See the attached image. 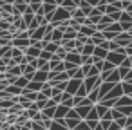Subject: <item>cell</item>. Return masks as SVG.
<instances>
[{
    "label": "cell",
    "mask_w": 132,
    "mask_h": 130,
    "mask_svg": "<svg viewBox=\"0 0 132 130\" xmlns=\"http://www.w3.org/2000/svg\"><path fill=\"white\" fill-rule=\"evenodd\" d=\"M110 24H112V18H110V16H107V15H103V16L100 18V22H98L96 29H98V31L101 33V31H105V29H107V27H109Z\"/></svg>",
    "instance_id": "obj_11"
},
{
    "label": "cell",
    "mask_w": 132,
    "mask_h": 130,
    "mask_svg": "<svg viewBox=\"0 0 132 130\" xmlns=\"http://www.w3.org/2000/svg\"><path fill=\"white\" fill-rule=\"evenodd\" d=\"M119 47H128L130 44H132V36L128 34V33H119L118 36H116V40H114Z\"/></svg>",
    "instance_id": "obj_8"
},
{
    "label": "cell",
    "mask_w": 132,
    "mask_h": 130,
    "mask_svg": "<svg viewBox=\"0 0 132 130\" xmlns=\"http://www.w3.org/2000/svg\"><path fill=\"white\" fill-rule=\"evenodd\" d=\"M128 117H132V114H130V116H128Z\"/></svg>",
    "instance_id": "obj_54"
},
{
    "label": "cell",
    "mask_w": 132,
    "mask_h": 130,
    "mask_svg": "<svg viewBox=\"0 0 132 130\" xmlns=\"http://www.w3.org/2000/svg\"><path fill=\"white\" fill-rule=\"evenodd\" d=\"M94 130H103V126H101V125H100V123H98V126H96V128H94Z\"/></svg>",
    "instance_id": "obj_51"
},
{
    "label": "cell",
    "mask_w": 132,
    "mask_h": 130,
    "mask_svg": "<svg viewBox=\"0 0 132 130\" xmlns=\"http://www.w3.org/2000/svg\"><path fill=\"white\" fill-rule=\"evenodd\" d=\"M40 58H42V60H45V62H49V60L53 58V54H51L49 51H42V53H40Z\"/></svg>",
    "instance_id": "obj_37"
},
{
    "label": "cell",
    "mask_w": 132,
    "mask_h": 130,
    "mask_svg": "<svg viewBox=\"0 0 132 130\" xmlns=\"http://www.w3.org/2000/svg\"><path fill=\"white\" fill-rule=\"evenodd\" d=\"M121 81H132V69H130V71L123 76V80H121Z\"/></svg>",
    "instance_id": "obj_45"
},
{
    "label": "cell",
    "mask_w": 132,
    "mask_h": 130,
    "mask_svg": "<svg viewBox=\"0 0 132 130\" xmlns=\"http://www.w3.org/2000/svg\"><path fill=\"white\" fill-rule=\"evenodd\" d=\"M33 80H35V81H40V83H45V81L49 80V72H47V71H36Z\"/></svg>",
    "instance_id": "obj_18"
},
{
    "label": "cell",
    "mask_w": 132,
    "mask_h": 130,
    "mask_svg": "<svg viewBox=\"0 0 132 130\" xmlns=\"http://www.w3.org/2000/svg\"><path fill=\"white\" fill-rule=\"evenodd\" d=\"M100 85H101V78H100V76H89V78H85V80H83V87H85V90H87V92H90V90L98 89Z\"/></svg>",
    "instance_id": "obj_4"
},
{
    "label": "cell",
    "mask_w": 132,
    "mask_h": 130,
    "mask_svg": "<svg viewBox=\"0 0 132 130\" xmlns=\"http://www.w3.org/2000/svg\"><path fill=\"white\" fill-rule=\"evenodd\" d=\"M58 47H60V44H56V42H45V45H44L42 51H49L51 54H54L58 51Z\"/></svg>",
    "instance_id": "obj_23"
},
{
    "label": "cell",
    "mask_w": 132,
    "mask_h": 130,
    "mask_svg": "<svg viewBox=\"0 0 132 130\" xmlns=\"http://www.w3.org/2000/svg\"><path fill=\"white\" fill-rule=\"evenodd\" d=\"M0 2H4V4H11V6H13V4L16 2V0H0Z\"/></svg>",
    "instance_id": "obj_48"
},
{
    "label": "cell",
    "mask_w": 132,
    "mask_h": 130,
    "mask_svg": "<svg viewBox=\"0 0 132 130\" xmlns=\"http://www.w3.org/2000/svg\"><path fill=\"white\" fill-rule=\"evenodd\" d=\"M81 83H83V80H76V78L69 80V81H67V89H65V92L71 94V96H74V94L78 92V89L81 87Z\"/></svg>",
    "instance_id": "obj_7"
},
{
    "label": "cell",
    "mask_w": 132,
    "mask_h": 130,
    "mask_svg": "<svg viewBox=\"0 0 132 130\" xmlns=\"http://www.w3.org/2000/svg\"><path fill=\"white\" fill-rule=\"evenodd\" d=\"M9 45H11V47H15V49H20V51H24V53H26V49L31 45V40H29V38H13Z\"/></svg>",
    "instance_id": "obj_5"
},
{
    "label": "cell",
    "mask_w": 132,
    "mask_h": 130,
    "mask_svg": "<svg viewBox=\"0 0 132 130\" xmlns=\"http://www.w3.org/2000/svg\"><path fill=\"white\" fill-rule=\"evenodd\" d=\"M27 83H29V80H27V78H24V76H20V78H16V80H15V83H13V85H16L18 89H26V87H27Z\"/></svg>",
    "instance_id": "obj_30"
},
{
    "label": "cell",
    "mask_w": 132,
    "mask_h": 130,
    "mask_svg": "<svg viewBox=\"0 0 132 130\" xmlns=\"http://www.w3.org/2000/svg\"><path fill=\"white\" fill-rule=\"evenodd\" d=\"M76 36H78V31H74L72 27H67L63 31V38L62 40H76Z\"/></svg>",
    "instance_id": "obj_20"
},
{
    "label": "cell",
    "mask_w": 132,
    "mask_h": 130,
    "mask_svg": "<svg viewBox=\"0 0 132 130\" xmlns=\"http://www.w3.org/2000/svg\"><path fill=\"white\" fill-rule=\"evenodd\" d=\"M128 60H130V65H132V56H128Z\"/></svg>",
    "instance_id": "obj_53"
},
{
    "label": "cell",
    "mask_w": 132,
    "mask_h": 130,
    "mask_svg": "<svg viewBox=\"0 0 132 130\" xmlns=\"http://www.w3.org/2000/svg\"><path fill=\"white\" fill-rule=\"evenodd\" d=\"M119 25H121V31L123 33H127L130 27H132V16L127 13V11H123L121 13V16H119V22H118Z\"/></svg>",
    "instance_id": "obj_6"
},
{
    "label": "cell",
    "mask_w": 132,
    "mask_h": 130,
    "mask_svg": "<svg viewBox=\"0 0 132 130\" xmlns=\"http://www.w3.org/2000/svg\"><path fill=\"white\" fill-rule=\"evenodd\" d=\"M94 47H96V45H92V44H89V42H87V44L81 47L80 54H81V56H92V53H94Z\"/></svg>",
    "instance_id": "obj_21"
},
{
    "label": "cell",
    "mask_w": 132,
    "mask_h": 130,
    "mask_svg": "<svg viewBox=\"0 0 132 130\" xmlns=\"http://www.w3.org/2000/svg\"><path fill=\"white\" fill-rule=\"evenodd\" d=\"M114 69H116V65H112L110 62L105 60V62H103V67H101V72H110V71H114Z\"/></svg>",
    "instance_id": "obj_33"
},
{
    "label": "cell",
    "mask_w": 132,
    "mask_h": 130,
    "mask_svg": "<svg viewBox=\"0 0 132 130\" xmlns=\"http://www.w3.org/2000/svg\"><path fill=\"white\" fill-rule=\"evenodd\" d=\"M31 130H45L40 121H31Z\"/></svg>",
    "instance_id": "obj_36"
},
{
    "label": "cell",
    "mask_w": 132,
    "mask_h": 130,
    "mask_svg": "<svg viewBox=\"0 0 132 130\" xmlns=\"http://www.w3.org/2000/svg\"><path fill=\"white\" fill-rule=\"evenodd\" d=\"M101 34H103V38L107 40V42H112V40H116V33H112V31H101Z\"/></svg>",
    "instance_id": "obj_32"
},
{
    "label": "cell",
    "mask_w": 132,
    "mask_h": 130,
    "mask_svg": "<svg viewBox=\"0 0 132 130\" xmlns=\"http://www.w3.org/2000/svg\"><path fill=\"white\" fill-rule=\"evenodd\" d=\"M107 54H109V51H107V49H103V47H100V45H96V47H94V53H92V56H94V58H98V60H105V58H107Z\"/></svg>",
    "instance_id": "obj_17"
},
{
    "label": "cell",
    "mask_w": 132,
    "mask_h": 130,
    "mask_svg": "<svg viewBox=\"0 0 132 130\" xmlns=\"http://www.w3.org/2000/svg\"><path fill=\"white\" fill-rule=\"evenodd\" d=\"M114 107H116V108H119V107H132V96L123 94L121 98H118V101H116Z\"/></svg>",
    "instance_id": "obj_12"
},
{
    "label": "cell",
    "mask_w": 132,
    "mask_h": 130,
    "mask_svg": "<svg viewBox=\"0 0 132 130\" xmlns=\"http://www.w3.org/2000/svg\"><path fill=\"white\" fill-rule=\"evenodd\" d=\"M67 20H71V13L67 11V9H63V7H56V11H54V15H53V20H51V25L53 27H58L62 22H67Z\"/></svg>",
    "instance_id": "obj_2"
},
{
    "label": "cell",
    "mask_w": 132,
    "mask_h": 130,
    "mask_svg": "<svg viewBox=\"0 0 132 130\" xmlns=\"http://www.w3.org/2000/svg\"><path fill=\"white\" fill-rule=\"evenodd\" d=\"M127 58V51H125V47H119L118 51H109V54H107V62H110L112 65H116V67H119L121 65V62Z\"/></svg>",
    "instance_id": "obj_1"
},
{
    "label": "cell",
    "mask_w": 132,
    "mask_h": 130,
    "mask_svg": "<svg viewBox=\"0 0 132 130\" xmlns=\"http://www.w3.org/2000/svg\"><path fill=\"white\" fill-rule=\"evenodd\" d=\"M121 89H123V94L132 96V81H121Z\"/></svg>",
    "instance_id": "obj_31"
},
{
    "label": "cell",
    "mask_w": 132,
    "mask_h": 130,
    "mask_svg": "<svg viewBox=\"0 0 132 130\" xmlns=\"http://www.w3.org/2000/svg\"><path fill=\"white\" fill-rule=\"evenodd\" d=\"M96 31H98L96 27H89V25H81L78 33H80V34H83V36H87V38H90V36H92V34H94Z\"/></svg>",
    "instance_id": "obj_19"
},
{
    "label": "cell",
    "mask_w": 132,
    "mask_h": 130,
    "mask_svg": "<svg viewBox=\"0 0 132 130\" xmlns=\"http://www.w3.org/2000/svg\"><path fill=\"white\" fill-rule=\"evenodd\" d=\"M112 13H118V9L112 6V4H107V9H105V15H112Z\"/></svg>",
    "instance_id": "obj_39"
},
{
    "label": "cell",
    "mask_w": 132,
    "mask_h": 130,
    "mask_svg": "<svg viewBox=\"0 0 132 130\" xmlns=\"http://www.w3.org/2000/svg\"><path fill=\"white\" fill-rule=\"evenodd\" d=\"M100 2H101V0H87V4H89L90 7H98V6H100Z\"/></svg>",
    "instance_id": "obj_44"
},
{
    "label": "cell",
    "mask_w": 132,
    "mask_h": 130,
    "mask_svg": "<svg viewBox=\"0 0 132 130\" xmlns=\"http://www.w3.org/2000/svg\"><path fill=\"white\" fill-rule=\"evenodd\" d=\"M0 38H2V40H11L9 31H0Z\"/></svg>",
    "instance_id": "obj_42"
},
{
    "label": "cell",
    "mask_w": 132,
    "mask_h": 130,
    "mask_svg": "<svg viewBox=\"0 0 132 130\" xmlns=\"http://www.w3.org/2000/svg\"><path fill=\"white\" fill-rule=\"evenodd\" d=\"M42 87H44V83H40V81H35V80H31L29 83H27V90H33V92H40L42 90Z\"/></svg>",
    "instance_id": "obj_22"
},
{
    "label": "cell",
    "mask_w": 132,
    "mask_h": 130,
    "mask_svg": "<svg viewBox=\"0 0 132 130\" xmlns=\"http://www.w3.org/2000/svg\"><path fill=\"white\" fill-rule=\"evenodd\" d=\"M7 130H20V128H18L16 125H9V126H7Z\"/></svg>",
    "instance_id": "obj_49"
},
{
    "label": "cell",
    "mask_w": 132,
    "mask_h": 130,
    "mask_svg": "<svg viewBox=\"0 0 132 130\" xmlns=\"http://www.w3.org/2000/svg\"><path fill=\"white\" fill-rule=\"evenodd\" d=\"M54 54H56V56H58L60 60H65V56H67V51H65V49H63V47L60 45V47H58V51H56Z\"/></svg>",
    "instance_id": "obj_35"
},
{
    "label": "cell",
    "mask_w": 132,
    "mask_h": 130,
    "mask_svg": "<svg viewBox=\"0 0 132 130\" xmlns=\"http://www.w3.org/2000/svg\"><path fill=\"white\" fill-rule=\"evenodd\" d=\"M119 67H125V69H132V65H130V60H128V56H127V58H125V60L121 62V65H119Z\"/></svg>",
    "instance_id": "obj_40"
},
{
    "label": "cell",
    "mask_w": 132,
    "mask_h": 130,
    "mask_svg": "<svg viewBox=\"0 0 132 130\" xmlns=\"http://www.w3.org/2000/svg\"><path fill=\"white\" fill-rule=\"evenodd\" d=\"M116 85H118V83H109V81H101V85L98 87V94H100V99H103V98H105V96H107V94H109V92H110V90H112V89H114Z\"/></svg>",
    "instance_id": "obj_9"
},
{
    "label": "cell",
    "mask_w": 132,
    "mask_h": 130,
    "mask_svg": "<svg viewBox=\"0 0 132 130\" xmlns=\"http://www.w3.org/2000/svg\"><path fill=\"white\" fill-rule=\"evenodd\" d=\"M9 27H11V24H7L6 20L0 18V31H9Z\"/></svg>",
    "instance_id": "obj_38"
},
{
    "label": "cell",
    "mask_w": 132,
    "mask_h": 130,
    "mask_svg": "<svg viewBox=\"0 0 132 130\" xmlns=\"http://www.w3.org/2000/svg\"><path fill=\"white\" fill-rule=\"evenodd\" d=\"M40 53H42V49L40 47H36V45H29L27 49H26V56H31V58H40Z\"/></svg>",
    "instance_id": "obj_16"
},
{
    "label": "cell",
    "mask_w": 132,
    "mask_h": 130,
    "mask_svg": "<svg viewBox=\"0 0 132 130\" xmlns=\"http://www.w3.org/2000/svg\"><path fill=\"white\" fill-rule=\"evenodd\" d=\"M69 110H71V108H69L67 105H62V103L56 105V112H54V117H53V119H65L67 114H69Z\"/></svg>",
    "instance_id": "obj_10"
},
{
    "label": "cell",
    "mask_w": 132,
    "mask_h": 130,
    "mask_svg": "<svg viewBox=\"0 0 132 130\" xmlns=\"http://www.w3.org/2000/svg\"><path fill=\"white\" fill-rule=\"evenodd\" d=\"M85 121H100V116H98V112H96V107H92V108L89 110Z\"/></svg>",
    "instance_id": "obj_29"
},
{
    "label": "cell",
    "mask_w": 132,
    "mask_h": 130,
    "mask_svg": "<svg viewBox=\"0 0 132 130\" xmlns=\"http://www.w3.org/2000/svg\"><path fill=\"white\" fill-rule=\"evenodd\" d=\"M62 38H63V33L60 31V29H53V33H51V42H56V44H60L62 42Z\"/></svg>",
    "instance_id": "obj_25"
},
{
    "label": "cell",
    "mask_w": 132,
    "mask_h": 130,
    "mask_svg": "<svg viewBox=\"0 0 132 130\" xmlns=\"http://www.w3.org/2000/svg\"><path fill=\"white\" fill-rule=\"evenodd\" d=\"M127 33H128V34H130V36H132V27H130V29H128V31H127Z\"/></svg>",
    "instance_id": "obj_52"
},
{
    "label": "cell",
    "mask_w": 132,
    "mask_h": 130,
    "mask_svg": "<svg viewBox=\"0 0 132 130\" xmlns=\"http://www.w3.org/2000/svg\"><path fill=\"white\" fill-rule=\"evenodd\" d=\"M118 49H119V45H118L114 40H112V42H109V51H118Z\"/></svg>",
    "instance_id": "obj_43"
},
{
    "label": "cell",
    "mask_w": 132,
    "mask_h": 130,
    "mask_svg": "<svg viewBox=\"0 0 132 130\" xmlns=\"http://www.w3.org/2000/svg\"><path fill=\"white\" fill-rule=\"evenodd\" d=\"M101 81H109V83H121V78H119V72H118V67L110 72H101L100 74Z\"/></svg>",
    "instance_id": "obj_3"
},
{
    "label": "cell",
    "mask_w": 132,
    "mask_h": 130,
    "mask_svg": "<svg viewBox=\"0 0 132 130\" xmlns=\"http://www.w3.org/2000/svg\"><path fill=\"white\" fill-rule=\"evenodd\" d=\"M92 107H94V105H78V107H74V110L78 112V116H80L81 119H85L87 114H89V110H90Z\"/></svg>",
    "instance_id": "obj_15"
},
{
    "label": "cell",
    "mask_w": 132,
    "mask_h": 130,
    "mask_svg": "<svg viewBox=\"0 0 132 130\" xmlns=\"http://www.w3.org/2000/svg\"><path fill=\"white\" fill-rule=\"evenodd\" d=\"M78 7H80V9L83 11V15H85V16H89V13L92 11V7H90V6L87 4V0H80V4H78Z\"/></svg>",
    "instance_id": "obj_28"
},
{
    "label": "cell",
    "mask_w": 132,
    "mask_h": 130,
    "mask_svg": "<svg viewBox=\"0 0 132 130\" xmlns=\"http://www.w3.org/2000/svg\"><path fill=\"white\" fill-rule=\"evenodd\" d=\"M20 96L27 98L29 101H36L38 99V92H33V90H27V89H22V94Z\"/></svg>",
    "instance_id": "obj_24"
},
{
    "label": "cell",
    "mask_w": 132,
    "mask_h": 130,
    "mask_svg": "<svg viewBox=\"0 0 132 130\" xmlns=\"http://www.w3.org/2000/svg\"><path fill=\"white\" fill-rule=\"evenodd\" d=\"M125 11H127V13H128V15H130V16H132V2H130V4H128V6H127V9H125Z\"/></svg>",
    "instance_id": "obj_47"
},
{
    "label": "cell",
    "mask_w": 132,
    "mask_h": 130,
    "mask_svg": "<svg viewBox=\"0 0 132 130\" xmlns=\"http://www.w3.org/2000/svg\"><path fill=\"white\" fill-rule=\"evenodd\" d=\"M51 71H54V72H65V62H60V63H56Z\"/></svg>",
    "instance_id": "obj_34"
},
{
    "label": "cell",
    "mask_w": 132,
    "mask_h": 130,
    "mask_svg": "<svg viewBox=\"0 0 132 130\" xmlns=\"http://www.w3.org/2000/svg\"><path fill=\"white\" fill-rule=\"evenodd\" d=\"M38 96H40V98H45V99H51V98H53V87L45 81L44 87H42V90L38 92Z\"/></svg>",
    "instance_id": "obj_14"
},
{
    "label": "cell",
    "mask_w": 132,
    "mask_h": 130,
    "mask_svg": "<svg viewBox=\"0 0 132 130\" xmlns=\"http://www.w3.org/2000/svg\"><path fill=\"white\" fill-rule=\"evenodd\" d=\"M116 123H118V125H119L121 128H125V126H127V116H123V117H119V119H118Z\"/></svg>",
    "instance_id": "obj_41"
},
{
    "label": "cell",
    "mask_w": 132,
    "mask_h": 130,
    "mask_svg": "<svg viewBox=\"0 0 132 130\" xmlns=\"http://www.w3.org/2000/svg\"><path fill=\"white\" fill-rule=\"evenodd\" d=\"M54 4H56V6H62V4H63V0H54Z\"/></svg>",
    "instance_id": "obj_50"
},
{
    "label": "cell",
    "mask_w": 132,
    "mask_h": 130,
    "mask_svg": "<svg viewBox=\"0 0 132 130\" xmlns=\"http://www.w3.org/2000/svg\"><path fill=\"white\" fill-rule=\"evenodd\" d=\"M71 18H72V20H76V22H78L80 25H83V20H85L87 16L83 15V11H81L80 7H76L74 11H71Z\"/></svg>",
    "instance_id": "obj_13"
},
{
    "label": "cell",
    "mask_w": 132,
    "mask_h": 130,
    "mask_svg": "<svg viewBox=\"0 0 132 130\" xmlns=\"http://www.w3.org/2000/svg\"><path fill=\"white\" fill-rule=\"evenodd\" d=\"M60 7H63V9H67V11L71 13V11H74L78 6H76V2H74V0H63V4H62Z\"/></svg>",
    "instance_id": "obj_27"
},
{
    "label": "cell",
    "mask_w": 132,
    "mask_h": 130,
    "mask_svg": "<svg viewBox=\"0 0 132 130\" xmlns=\"http://www.w3.org/2000/svg\"><path fill=\"white\" fill-rule=\"evenodd\" d=\"M6 92H7L11 98H15V96H20V94H22V89H18L16 85H7Z\"/></svg>",
    "instance_id": "obj_26"
},
{
    "label": "cell",
    "mask_w": 132,
    "mask_h": 130,
    "mask_svg": "<svg viewBox=\"0 0 132 130\" xmlns=\"http://www.w3.org/2000/svg\"><path fill=\"white\" fill-rule=\"evenodd\" d=\"M125 51H127V56H132V44L128 47H125Z\"/></svg>",
    "instance_id": "obj_46"
}]
</instances>
